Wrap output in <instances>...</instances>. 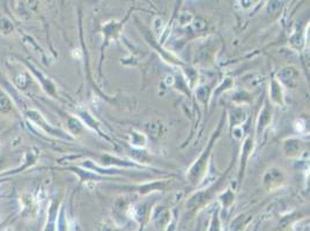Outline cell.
I'll list each match as a JSON object with an SVG mask.
<instances>
[{"mask_svg":"<svg viewBox=\"0 0 310 231\" xmlns=\"http://www.w3.org/2000/svg\"><path fill=\"white\" fill-rule=\"evenodd\" d=\"M12 110V102L8 96L0 92V112L1 114H7Z\"/></svg>","mask_w":310,"mask_h":231,"instance_id":"6da1fadb","label":"cell"},{"mask_svg":"<svg viewBox=\"0 0 310 231\" xmlns=\"http://www.w3.org/2000/svg\"><path fill=\"white\" fill-rule=\"evenodd\" d=\"M13 23L6 18H0V31L4 35H9L13 31Z\"/></svg>","mask_w":310,"mask_h":231,"instance_id":"7a4b0ae2","label":"cell"}]
</instances>
